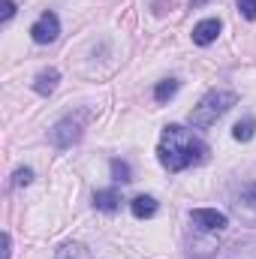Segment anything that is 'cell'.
Instances as JSON below:
<instances>
[{
	"instance_id": "6da1fadb",
	"label": "cell",
	"mask_w": 256,
	"mask_h": 259,
	"mask_svg": "<svg viewBox=\"0 0 256 259\" xmlns=\"http://www.w3.org/2000/svg\"><path fill=\"white\" fill-rule=\"evenodd\" d=\"M157 160L166 172H184V169L208 160V145L199 136H193L190 130H184L181 124H169L160 133Z\"/></svg>"
},
{
	"instance_id": "7a4b0ae2",
	"label": "cell",
	"mask_w": 256,
	"mask_h": 259,
	"mask_svg": "<svg viewBox=\"0 0 256 259\" xmlns=\"http://www.w3.org/2000/svg\"><path fill=\"white\" fill-rule=\"evenodd\" d=\"M235 103H238V94H232V91H208V94L199 100V106L190 109L187 121H190L196 130H208L211 124H217Z\"/></svg>"
},
{
	"instance_id": "3957f363",
	"label": "cell",
	"mask_w": 256,
	"mask_h": 259,
	"mask_svg": "<svg viewBox=\"0 0 256 259\" xmlns=\"http://www.w3.org/2000/svg\"><path fill=\"white\" fill-rule=\"evenodd\" d=\"M190 223L199 232H223L229 226V217L223 211H214V208H193Z\"/></svg>"
},
{
	"instance_id": "277c9868",
	"label": "cell",
	"mask_w": 256,
	"mask_h": 259,
	"mask_svg": "<svg viewBox=\"0 0 256 259\" xmlns=\"http://www.w3.org/2000/svg\"><path fill=\"white\" fill-rule=\"evenodd\" d=\"M58 36H61V18H58L55 12H42V15L33 21V27H30V39L39 42V46H49V42H55Z\"/></svg>"
},
{
	"instance_id": "5b68a950",
	"label": "cell",
	"mask_w": 256,
	"mask_h": 259,
	"mask_svg": "<svg viewBox=\"0 0 256 259\" xmlns=\"http://www.w3.org/2000/svg\"><path fill=\"white\" fill-rule=\"evenodd\" d=\"M49 139H52L55 148H72V145L81 139V121H75V118L58 121L55 127L49 130Z\"/></svg>"
},
{
	"instance_id": "8992f818",
	"label": "cell",
	"mask_w": 256,
	"mask_h": 259,
	"mask_svg": "<svg viewBox=\"0 0 256 259\" xmlns=\"http://www.w3.org/2000/svg\"><path fill=\"white\" fill-rule=\"evenodd\" d=\"M220 33V18H202L196 27H193V42L196 46H211Z\"/></svg>"
},
{
	"instance_id": "52a82bcc",
	"label": "cell",
	"mask_w": 256,
	"mask_h": 259,
	"mask_svg": "<svg viewBox=\"0 0 256 259\" xmlns=\"http://www.w3.org/2000/svg\"><path fill=\"white\" fill-rule=\"evenodd\" d=\"M94 208H97V211H106V214L118 211V208H121V193H118L115 187L97 190V193H94Z\"/></svg>"
},
{
	"instance_id": "ba28073f",
	"label": "cell",
	"mask_w": 256,
	"mask_h": 259,
	"mask_svg": "<svg viewBox=\"0 0 256 259\" xmlns=\"http://www.w3.org/2000/svg\"><path fill=\"white\" fill-rule=\"evenodd\" d=\"M58 81H61V72L52 66V69H42L36 78H33V91L39 94V97H49L55 88H58Z\"/></svg>"
},
{
	"instance_id": "9c48e42d",
	"label": "cell",
	"mask_w": 256,
	"mask_h": 259,
	"mask_svg": "<svg viewBox=\"0 0 256 259\" xmlns=\"http://www.w3.org/2000/svg\"><path fill=\"white\" fill-rule=\"evenodd\" d=\"M130 211H133V217L148 220V217L157 214V199H154V196H136V199L130 202Z\"/></svg>"
},
{
	"instance_id": "30bf717a",
	"label": "cell",
	"mask_w": 256,
	"mask_h": 259,
	"mask_svg": "<svg viewBox=\"0 0 256 259\" xmlns=\"http://www.w3.org/2000/svg\"><path fill=\"white\" fill-rule=\"evenodd\" d=\"M55 259H91V250L84 244H78V241H66V244L58 247V256Z\"/></svg>"
},
{
	"instance_id": "8fae6325",
	"label": "cell",
	"mask_w": 256,
	"mask_h": 259,
	"mask_svg": "<svg viewBox=\"0 0 256 259\" xmlns=\"http://www.w3.org/2000/svg\"><path fill=\"white\" fill-rule=\"evenodd\" d=\"M178 94V78H163L157 88H154V100L157 103H166V100H172Z\"/></svg>"
},
{
	"instance_id": "7c38bea8",
	"label": "cell",
	"mask_w": 256,
	"mask_h": 259,
	"mask_svg": "<svg viewBox=\"0 0 256 259\" xmlns=\"http://www.w3.org/2000/svg\"><path fill=\"white\" fill-rule=\"evenodd\" d=\"M256 136V121L253 118H244V121H238L235 127H232V139L235 142H250Z\"/></svg>"
},
{
	"instance_id": "4fadbf2b",
	"label": "cell",
	"mask_w": 256,
	"mask_h": 259,
	"mask_svg": "<svg viewBox=\"0 0 256 259\" xmlns=\"http://www.w3.org/2000/svg\"><path fill=\"white\" fill-rule=\"evenodd\" d=\"M109 169H112V178H115V181H121V184L133 181V169H130L127 160H118V157H115V160L109 163Z\"/></svg>"
},
{
	"instance_id": "5bb4252c",
	"label": "cell",
	"mask_w": 256,
	"mask_h": 259,
	"mask_svg": "<svg viewBox=\"0 0 256 259\" xmlns=\"http://www.w3.org/2000/svg\"><path fill=\"white\" fill-rule=\"evenodd\" d=\"M33 181V169H15V175H12V187H27Z\"/></svg>"
},
{
	"instance_id": "9a60e30c",
	"label": "cell",
	"mask_w": 256,
	"mask_h": 259,
	"mask_svg": "<svg viewBox=\"0 0 256 259\" xmlns=\"http://www.w3.org/2000/svg\"><path fill=\"white\" fill-rule=\"evenodd\" d=\"M238 12L247 21H256V0H238Z\"/></svg>"
},
{
	"instance_id": "2e32d148",
	"label": "cell",
	"mask_w": 256,
	"mask_h": 259,
	"mask_svg": "<svg viewBox=\"0 0 256 259\" xmlns=\"http://www.w3.org/2000/svg\"><path fill=\"white\" fill-rule=\"evenodd\" d=\"M15 9H18V6H15V0H0V21L6 24V21L15 15Z\"/></svg>"
},
{
	"instance_id": "e0dca14e",
	"label": "cell",
	"mask_w": 256,
	"mask_h": 259,
	"mask_svg": "<svg viewBox=\"0 0 256 259\" xmlns=\"http://www.w3.org/2000/svg\"><path fill=\"white\" fill-rule=\"evenodd\" d=\"M244 202L256 211V184H247V187H244Z\"/></svg>"
},
{
	"instance_id": "ac0fdd59",
	"label": "cell",
	"mask_w": 256,
	"mask_h": 259,
	"mask_svg": "<svg viewBox=\"0 0 256 259\" xmlns=\"http://www.w3.org/2000/svg\"><path fill=\"white\" fill-rule=\"evenodd\" d=\"M9 253H12V238H9V232H3V256L0 259H9Z\"/></svg>"
},
{
	"instance_id": "d6986e66",
	"label": "cell",
	"mask_w": 256,
	"mask_h": 259,
	"mask_svg": "<svg viewBox=\"0 0 256 259\" xmlns=\"http://www.w3.org/2000/svg\"><path fill=\"white\" fill-rule=\"evenodd\" d=\"M205 3H208V0H190V6H193V9H199V6H205Z\"/></svg>"
}]
</instances>
